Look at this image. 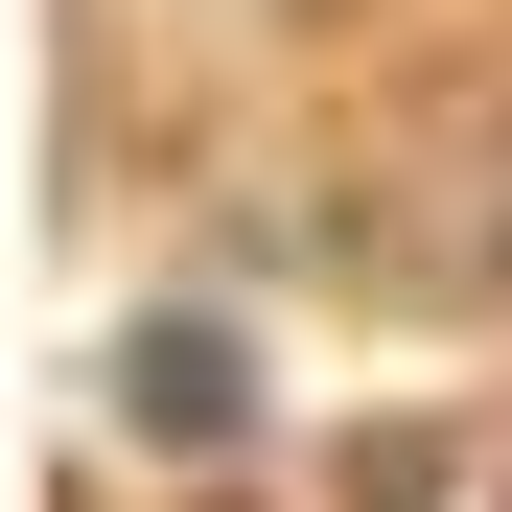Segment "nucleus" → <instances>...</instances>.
<instances>
[{"label": "nucleus", "mask_w": 512, "mask_h": 512, "mask_svg": "<svg viewBox=\"0 0 512 512\" xmlns=\"http://www.w3.org/2000/svg\"><path fill=\"white\" fill-rule=\"evenodd\" d=\"M140 419H233V350H210V326H140Z\"/></svg>", "instance_id": "1"}]
</instances>
